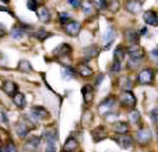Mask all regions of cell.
<instances>
[{
    "instance_id": "cell-40",
    "label": "cell",
    "mask_w": 158,
    "mask_h": 152,
    "mask_svg": "<svg viewBox=\"0 0 158 152\" xmlns=\"http://www.w3.org/2000/svg\"><path fill=\"white\" fill-rule=\"evenodd\" d=\"M2 123L3 124H6L8 123V119H6V115H5V113L2 110Z\"/></svg>"
},
{
    "instance_id": "cell-13",
    "label": "cell",
    "mask_w": 158,
    "mask_h": 152,
    "mask_svg": "<svg viewBox=\"0 0 158 152\" xmlns=\"http://www.w3.org/2000/svg\"><path fill=\"white\" fill-rule=\"evenodd\" d=\"M37 17H38V19H40V22H42V23H45V24L50 23V21H51V13H50V11H48V9H47L46 7H44V5L38 8Z\"/></svg>"
},
{
    "instance_id": "cell-3",
    "label": "cell",
    "mask_w": 158,
    "mask_h": 152,
    "mask_svg": "<svg viewBox=\"0 0 158 152\" xmlns=\"http://www.w3.org/2000/svg\"><path fill=\"white\" fill-rule=\"evenodd\" d=\"M138 83L142 86H147V85H152L154 80V72L151 68H145L143 70H140L139 74H138Z\"/></svg>"
},
{
    "instance_id": "cell-8",
    "label": "cell",
    "mask_w": 158,
    "mask_h": 152,
    "mask_svg": "<svg viewBox=\"0 0 158 152\" xmlns=\"http://www.w3.org/2000/svg\"><path fill=\"white\" fill-rule=\"evenodd\" d=\"M127 54H129V56L131 59L139 60V59L144 58L145 51H144V49L142 46H139V44H138V45H129V47H127Z\"/></svg>"
},
{
    "instance_id": "cell-27",
    "label": "cell",
    "mask_w": 158,
    "mask_h": 152,
    "mask_svg": "<svg viewBox=\"0 0 158 152\" xmlns=\"http://www.w3.org/2000/svg\"><path fill=\"white\" fill-rule=\"evenodd\" d=\"M82 11H83V13L85 14V15H91V14H93L94 13V5H93V3H92V0H85V2H83L82 3Z\"/></svg>"
},
{
    "instance_id": "cell-36",
    "label": "cell",
    "mask_w": 158,
    "mask_h": 152,
    "mask_svg": "<svg viewBox=\"0 0 158 152\" xmlns=\"http://www.w3.org/2000/svg\"><path fill=\"white\" fill-rule=\"evenodd\" d=\"M120 69H121V62H114L112 67H111V74H116L120 72Z\"/></svg>"
},
{
    "instance_id": "cell-7",
    "label": "cell",
    "mask_w": 158,
    "mask_h": 152,
    "mask_svg": "<svg viewBox=\"0 0 158 152\" xmlns=\"http://www.w3.org/2000/svg\"><path fill=\"white\" fill-rule=\"evenodd\" d=\"M46 116H48V111L41 106H33L31 110V114H29V118L33 120V123H37L41 119H45Z\"/></svg>"
},
{
    "instance_id": "cell-31",
    "label": "cell",
    "mask_w": 158,
    "mask_h": 152,
    "mask_svg": "<svg viewBox=\"0 0 158 152\" xmlns=\"http://www.w3.org/2000/svg\"><path fill=\"white\" fill-rule=\"evenodd\" d=\"M50 36H51V33H48L46 29H38V31L35 33V37L37 40H40V41H45V40Z\"/></svg>"
},
{
    "instance_id": "cell-12",
    "label": "cell",
    "mask_w": 158,
    "mask_h": 152,
    "mask_svg": "<svg viewBox=\"0 0 158 152\" xmlns=\"http://www.w3.org/2000/svg\"><path fill=\"white\" fill-rule=\"evenodd\" d=\"M143 19L144 22L148 26H152V27H157L158 26V15L154 11H147L143 14Z\"/></svg>"
},
{
    "instance_id": "cell-38",
    "label": "cell",
    "mask_w": 158,
    "mask_h": 152,
    "mask_svg": "<svg viewBox=\"0 0 158 152\" xmlns=\"http://www.w3.org/2000/svg\"><path fill=\"white\" fill-rule=\"evenodd\" d=\"M68 4L70 5L72 8H74V9H78V8L82 7L81 0H68Z\"/></svg>"
},
{
    "instance_id": "cell-19",
    "label": "cell",
    "mask_w": 158,
    "mask_h": 152,
    "mask_svg": "<svg viewBox=\"0 0 158 152\" xmlns=\"http://www.w3.org/2000/svg\"><path fill=\"white\" fill-rule=\"evenodd\" d=\"M29 26H24V24H19V26H17V27H14L13 29H12V32H10V36H12V38H14V40H19V38H22L23 36H24V33H26V28H28Z\"/></svg>"
},
{
    "instance_id": "cell-43",
    "label": "cell",
    "mask_w": 158,
    "mask_h": 152,
    "mask_svg": "<svg viewBox=\"0 0 158 152\" xmlns=\"http://www.w3.org/2000/svg\"><path fill=\"white\" fill-rule=\"evenodd\" d=\"M145 33H147V27L142 28V31H140V35H145Z\"/></svg>"
},
{
    "instance_id": "cell-11",
    "label": "cell",
    "mask_w": 158,
    "mask_h": 152,
    "mask_svg": "<svg viewBox=\"0 0 158 152\" xmlns=\"http://www.w3.org/2000/svg\"><path fill=\"white\" fill-rule=\"evenodd\" d=\"M135 137H136V141L139 142L142 146H144V145H147L148 142L152 139V133H151L149 129L142 128V129H139V130L136 132V136Z\"/></svg>"
},
{
    "instance_id": "cell-23",
    "label": "cell",
    "mask_w": 158,
    "mask_h": 152,
    "mask_svg": "<svg viewBox=\"0 0 158 152\" xmlns=\"http://www.w3.org/2000/svg\"><path fill=\"white\" fill-rule=\"evenodd\" d=\"M29 130H31V127H28V124L22 123V121H19V123L15 125V132H17V134L21 138L26 137L29 133Z\"/></svg>"
},
{
    "instance_id": "cell-2",
    "label": "cell",
    "mask_w": 158,
    "mask_h": 152,
    "mask_svg": "<svg viewBox=\"0 0 158 152\" xmlns=\"http://www.w3.org/2000/svg\"><path fill=\"white\" fill-rule=\"evenodd\" d=\"M44 139L46 142V148L45 152H56V142H57V137L55 134L54 130H45L44 133Z\"/></svg>"
},
{
    "instance_id": "cell-37",
    "label": "cell",
    "mask_w": 158,
    "mask_h": 152,
    "mask_svg": "<svg viewBox=\"0 0 158 152\" xmlns=\"http://www.w3.org/2000/svg\"><path fill=\"white\" fill-rule=\"evenodd\" d=\"M151 119H152L153 123L158 127V107H156V109H153L151 111Z\"/></svg>"
},
{
    "instance_id": "cell-42",
    "label": "cell",
    "mask_w": 158,
    "mask_h": 152,
    "mask_svg": "<svg viewBox=\"0 0 158 152\" xmlns=\"http://www.w3.org/2000/svg\"><path fill=\"white\" fill-rule=\"evenodd\" d=\"M151 55H152L153 58H158V49H154V50H152Z\"/></svg>"
},
{
    "instance_id": "cell-4",
    "label": "cell",
    "mask_w": 158,
    "mask_h": 152,
    "mask_svg": "<svg viewBox=\"0 0 158 152\" xmlns=\"http://www.w3.org/2000/svg\"><path fill=\"white\" fill-rule=\"evenodd\" d=\"M116 101H117V98H116L115 96H108V97H106V98L102 101V102L98 105V107H97L98 114H100V115L108 114V113H110V110L115 106Z\"/></svg>"
},
{
    "instance_id": "cell-14",
    "label": "cell",
    "mask_w": 158,
    "mask_h": 152,
    "mask_svg": "<svg viewBox=\"0 0 158 152\" xmlns=\"http://www.w3.org/2000/svg\"><path fill=\"white\" fill-rule=\"evenodd\" d=\"M82 96L85 104H91L94 97V89L91 85H85L82 87Z\"/></svg>"
},
{
    "instance_id": "cell-47",
    "label": "cell",
    "mask_w": 158,
    "mask_h": 152,
    "mask_svg": "<svg viewBox=\"0 0 158 152\" xmlns=\"http://www.w3.org/2000/svg\"><path fill=\"white\" fill-rule=\"evenodd\" d=\"M157 133H158V129H157Z\"/></svg>"
},
{
    "instance_id": "cell-35",
    "label": "cell",
    "mask_w": 158,
    "mask_h": 152,
    "mask_svg": "<svg viewBox=\"0 0 158 152\" xmlns=\"http://www.w3.org/2000/svg\"><path fill=\"white\" fill-rule=\"evenodd\" d=\"M27 8L29 9V11H32V12H37L38 11V3L36 2V0H28L27 2Z\"/></svg>"
},
{
    "instance_id": "cell-39",
    "label": "cell",
    "mask_w": 158,
    "mask_h": 152,
    "mask_svg": "<svg viewBox=\"0 0 158 152\" xmlns=\"http://www.w3.org/2000/svg\"><path fill=\"white\" fill-rule=\"evenodd\" d=\"M5 152H18L15 145L13 143V142H8L6 143V147H5Z\"/></svg>"
},
{
    "instance_id": "cell-30",
    "label": "cell",
    "mask_w": 158,
    "mask_h": 152,
    "mask_svg": "<svg viewBox=\"0 0 158 152\" xmlns=\"http://www.w3.org/2000/svg\"><path fill=\"white\" fill-rule=\"evenodd\" d=\"M18 70L21 73H29L32 72V67H31V63L28 60H21L18 64Z\"/></svg>"
},
{
    "instance_id": "cell-33",
    "label": "cell",
    "mask_w": 158,
    "mask_h": 152,
    "mask_svg": "<svg viewBox=\"0 0 158 152\" xmlns=\"http://www.w3.org/2000/svg\"><path fill=\"white\" fill-rule=\"evenodd\" d=\"M129 118H130V121L134 124H138V121L140 120V113L139 111H136V110H133L131 113L129 114Z\"/></svg>"
},
{
    "instance_id": "cell-41",
    "label": "cell",
    "mask_w": 158,
    "mask_h": 152,
    "mask_svg": "<svg viewBox=\"0 0 158 152\" xmlns=\"http://www.w3.org/2000/svg\"><path fill=\"white\" fill-rule=\"evenodd\" d=\"M102 79H103V74H100V76H98V79H96V86H97V87L101 85V80H102Z\"/></svg>"
},
{
    "instance_id": "cell-16",
    "label": "cell",
    "mask_w": 158,
    "mask_h": 152,
    "mask_svg": "<svg viewBox=\"0 0 158 152\" xmlns=\"http://www.w3.org/2000/svg\"><path fill=\"white\" fill-rule=\"evenodd\" d=\"M125 38L129 45H138L139 44V33L134 29H126L125 31Z\"/></svg>"
},
{
    "instance_id": "cell-26",
    "label": "cell",
    "mask_w": 158,
    "mask_h": 152,
    "mask_svg": "<svg viewBox=\"0 0 158 152\" xmlns=\"http://www.w3.org/2000/svg\"><path fill=\"white\" fill-rule=\"evenodd\" d=\"M127 53V49H125L123 45H118L116 49H115V53H114V60L115 62H121V60L125 58Z\"/></svg>"
},
{
    "instance_id": "cell-1",
    "label": "cell",
    "mask_w": 158,
    "mask_h": 152,
    "mask_svg": "<svg viewBox=\"0 0 158 152\" xmlns=\"http://www.w3.org/2000/svg\"><path fill=\"white\" fill-rule=\"evenodd\" d=\"M118 102L125 109H134L136 105V98L131 91H124V92L118 96Z\"/></svg>"
},
{
    "instance_id": "cell-21",
    "label": "cell",
    "mask_w": 158,
    "mask_h": 152,
    "mask_svg": "<svg viewBox=\"0 0 158 152\" xmlns=\"http://www.w3.org/2000/svg\"><path fill=\"white\" fill-rule=\"evenodd\" d=\"M77 147H78V141L74 137H69L64 143L63 152H74L77 150Z\"/></svg>"
},
{
    "instance_id": "cell-6",
    "label": "cell",
    "mask_w": 158,
    "mask_h": 152,
    "mask_svg": "<svg viewBox=\"0 0 158 152\" xmlns=\"http://www.w3.org/2000/svg\"><path fill=\"white\" fill-rule=\"evenodd\" d=\"M64 28V32L68 35V36H72V37H77L81 32V28H82V24L79 23L78 21H69L66 24L63 26Z\"/></svg>"
},
{
    "instance_id": "cell-48",
    "label": "cell",
    "mask_w": 158,
    "mask_h": 152,
    "mask_svg": "<svg viewBox=\"0 0 158 152\" xmlns=\"http://www.w3.org/2000/svg\"><path fill=\"white\" fill-rule=\"evenodd\" d=\"M157 70H158V67H157Z\"/></svg>"
},
{
    "instance_id": "cell-46",
    "label": "cell",
    "mask_w": 158,
    "mask_h": 152,
    "mask_svg": "<svg viewBox=\"0 0 158 152\" xmlns=\"http://www.w3.org/2000/svg\"><path fill=\"white\" fill-rule=\"evenodd\" d=\"M2 152H4V148H3V147H2Z\"/></svg>"
},
{
    "instance_id": "cell-25",
    "label": "cell",
    "mask_w": 158,
    "mask_h": 152,
    "mask_svg": "<svg viewBox=\"0 0 158 152\" xmlns=\"http://www.w3.org/2000/svg\"><path fill=\"white\" fill-rule=\"evenodd\" d=\"M77 74H78V73H77V70H74L73 68H70L69 65H68V67H63V68H61V78H63V79L69 80V79L74 78Z\"/></svg>"
},
{
    "instance_id": "cell-24",
    "label": "cell",
    "mask_w": 158,
    "mask_h": 152,
    "mask_svg": "<svg viewBox=\"0 0 158 152\" xmlns=\"http://www.w3.org/2000/svg\"><path fill=\"white\" fill-rule=\"evenodd\" d=\"M112 129L118 134H124L129 130V124H127L126 121H115L112 125Z\"/></svg>"
},
{
    "instance_id": "cell-32",
    "label": "cell",
    "mask_w": 158,
    "mask_h": 152,
    "mask_svg": "<svg viewBox=\"0 0 158 152\" xmlns=\"http://www.w3.org/2000/svg\"><path fill=\"white\" fill-rule=\"evenodd\" d=\"M92 3L97 9H100V11H103V9H106L108 7L107 0H92Z\"/></svg>"
},
{
    "instance_id": "cell-5",
    "label": "cell",
    "mask_w": 158,
    "mask_h": 152,
    "mask_svg": "<svg viewBox=\"0 0 158 152\" xmlns=\"http://www.w3.org/2000/svg\"><path fill=\"white\" fill-rule=\"evenodd\" d=\"M116 37V31L112 26H108L106 28L105 33L102 35V44H103V50H108L111 47L114 40Z\"/></svg>"
},
{
    "instance_id": "cell-9",
    "label": "cell",
    "mask_w": 158,
    "mask_h": 152,
    "mask_svg": "<svg viewBox=\"0 0 158 152\" xmlns=\"http://www.w3.org/2000/svg\"><path fill=\"white\" fill-rule=\"evenodd\" d=\"M115 141H116V143L120 146L121 148H125V150H129L133 147V138L130 136H127V134H117L115 137Z\"/></svg>"
},
{
    "instance_id": "cell-20",
    "label": "cell",
    "mask_w": 158,
    "mask_h": 152,
    "mask_svg": "<svg viewBox=\"0 0 158 152\" xmlns=\"http://www.w3.org/2000/svg\"><path fill=\"white\" fill-rule=\"evenodd\" d=\"M106 137H107V132L103 127H98V128L92 130V138H93L94 142H101Z\"/></svg>"
},
{
    "instance_id": "cell-15",
    "label": "cell",
    "mask_w": 158,
    "mask_h": 152,
    "mask_svg": "<svg viewBox=\"0 0 158 152\" xmlns=\"http://www.w3.org/2000/svg\"><path fill=\"white\" fill-rule=\"evenodd\" d=\"M2 89H3L4 93H6L8 96H12L13 97L17 93L18 86L14 82H10V80H4L3 85H2Z\"/></svg>"
},
{
    "instance_id": "cell-10",
    "label": "cell",
    "mask_w": 158,
    "mask_h": 152,
    "mask_svg": "<svg viewBox=\"0 0 158 152\" xmlns=\"http://www.w3.org/2000/svg\"><path fill=\"white\" fill-rule=\"evenodd\" d=\"M142 5H143V2L140 0H126L125 3V8L126 11L131 13V14H138L142 12Z\"/></svg>"
},
{
    "instance_id": "cell-28",
    "label": "cell",
    "mask_w": 158,
    "mask_h": 152,
    "mask_svg": "<svg viewBox=\"0 0 158 152\" xmlns=\"http://www.w3.org/2000/svg\"><path fill=\"white\" fill-rule=\"evenodd\" d=\"M118 86H120L124 91H129V89H131V87H133L131 79L127 77V76H123V77L118 78Z\"/></svg>"
},
{
    "instance_id": "cell-44",
    "label": "cell",
    "mask_w": 158,
    "mask_h": 152,
    "mask_svg": "<svg viewBox=\"0 0 158 152\" xmlns=\"http://www.w3.org/2000/svg\"><path fill=\"white\" fill-rule=\"evenodd\" d=\"M10 0H2V4H9Z\"/></svg>"
},
{
    "instance_id": "cell-22",
    "label": "cell",
    "mask_w": 158,
    "mask_h": 152,
    "mask_svg": "<svg viewBox=\"0 0 158 152\" xmlns=\"http://www.w3.org/2000/svg\"><path fill=\"white\" fill-rule=\"evenodd\" d=\"M13 104L18 107V109H23L26 107V104H27V100H26V96L21 92H17L14 96H13Z\"/></svg>"
},
{
    "instance_id": "cell-34",
    "label": "cell",
    "mask_w": 158,
    "mask_h": 152,
    "mask_svg": "<svg viewBox=\"0 0 158 152\" xmlns=\"http://www.w3.org/2000/svg\"><path fill=\"white\" fill-rule=\"evenodd\" d=\"M59 19H60V23L64 26L70 21V14L66 13V12H60L59 13Z\"/></svg>"
},
{
    "instance_id": "cell-45",
    "label": "cell",
    "mask_w": 158,
    "mask_h": 152,
    "mask_svg": "<svg viewBox=\"0 0 158 152\" xmlns=\"http://www.w3.org/2000/svg\"><path fill=\"white\" fill-rule=\"evenodd\" d=\"M36 2H37V3H42V2H44V0H36Z\"/></svg>"
},
{
    "instance_id": "cell-29",
    "label": "cell",
    "mask_w": 158,
    "mask_h": 152,
    "mask_svg": "<svg viewBox=\"0 0 158 152\" xmlns=\"http://www.w3.org/2000/svg\"><path fill=\"white\" fill-rule=\"evenodd\" d=\"M98 54V49L96 45H92V46H88L87 49L83 50V55L87 58V59H92L94 58L96 55Z\"/></svg>"
},
{
    "instance_id": "cell-17",
    "label": "cell",
    "mask_w": 158,
    "mask_h": 152,
    "mask_svg": "<svg viewBox=\"0 0 158 152\" xmlns=\"http://www.w3.org/2000/svg\"><path fill=\"white\" fill-rule=\"evenodd\" d=\"M40 145H41V138L40 137H31L29 139L26 141L24 148L28 150V151H36V150H38Z\"/></svg>"
},
{
    "instance_id": "cell-18",
    "label": "cell",
    "mask_w": 158,
    "mask_h": 152,
    "mask_svg": "<svg viewBox=\"0 0 158 152\" xmlns=\"http://www.w3.org/2000/svg\"><path fill=\"white\" fill-rule=\"evenodd\" d=\"M77 73L81 77H83V78H89V77L93 76V70L89 67H87V64L81 63V64H78V67H77Z\"/></svg>"
}]
</instances>
